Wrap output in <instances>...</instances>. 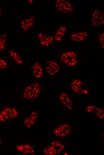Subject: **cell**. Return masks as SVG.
<instances>
[{"mask_svg":"<svg viewBox=\"0 0 104 155\" xmlns=\"http://www.w3.org/2000/svg\"><path fill=\"white\" fill-rule=\"evenodd\" d=\"M71 126L68 124H64L56 128L54 130V134L58 137H66L70 133Z\"/></svg>","mask_w":104,"mask_h":155,"instance_id":"cell-8","label":"cell"},{"mask_svg":"<svg viewBox=\"0 0 104 155\" xmlns=\"http://www.w3.org/2000/svg\"><path fill=\"white\" fill-rule=\"evenodd\" d=\"M6 35L3 34L0 36V50L3 51L6 49Z\"/></svg>","mask_w":104,"mask_h":155,"instance_id":"cell-20","label":"cell"},{"mask_svg":"<svg viewBox=\"0 0 104 155\" xmlns=\"http://www.w3.org/2000/svg\"><path fill=\"white\" fill-rule=\"evenodd\" d=\"M38 37L40 44L43 46H48L53 43V38L51 36L49 35L40 33L38 34Z\"/></svg>","mask_w":104,"mask_h":155,"instance_id":"cell-12","label":"cell"},{"mask_svg":"<svg viewBox=\"0 0 104 155\" xmlns=\"http://www.w3.org/2000/svg\"><path fill=\"white\" fill-rule=\"evenodd\" d=\"M104 33L102 32L100 34L98 35V38L99 41L101 44L103 49H104Z\"/></svg>","mask_w":104,"mask_h":155,"instance_id":"cell-22","label":"cell"},{"mask_svg":"<svg viewBox=\"0 0 104 155\" xmlns=\"http://www.w3.org/2000/svg\"><path fill=\"white\" fill-rule=\"evenodd\" d=\"M62 61L65 64L70 66H75L77 63V55L72 52L63 53L61 56Z\"/></svg>","mask_w":104,"mask_h":155,"instance_id":"cell-5","label":"cell"},{"mask_svg":"<svg viewBox=\"0 0 104 155\" xmlns=\"http://www.w3.org/2000/svg\"><path fill=\"white\" fill-rule=\"evenodd\" d=\"M60 100L62 104L69 109L72 108L73 103L67 94L65 93L61 94L59 96Z\"/></svg>","mask_w":104,"mask_h":155,"instance_id":"cell-14","label":"cell"},{"mask_svg":"<svg viewBox=\"0 0 104 155\" xmlns=\"http://www.w3.org/2000/svg\"><path fill=\"white\" fill-rule=\"evenodd\" d=\"M1 9L0 7V16L1 15Z\"/></svg>","mask_w":104,"mask_h":155,"instance_id":"cell-25","label":"cell"},{"mask_svg":"<svg viewBox=\"0 0 104 155\" xmlns=\"http://www.w3.org/2000/svg\"><path fill=\"white\" fill-rule=\"evenodd\" d=\"M59 70L58 64L53 60L48 61L45 65L46 74L49 76H53L58 72Z\"/></svg>","mask_w":104,"mask_h":155,"instance_id":"cell-6","label":"cell"},{"mask_svg":"<svg viewBox=\"0 0 104 155\" xmlns=\"http://www.w3.org/2000/svg\"><path fill=\"white\" fill-rule=\"evenodd\" d=\"M2 144V141L1 139H0V146H1Z\"/></svg>","mask_w":104,"mask_h":155,"instance_id":"cell-24","label":"cell"},{"mask_svg":"<svg viewBox=\"0 0 104 155\" xmlns=\"http://www.w3.org/2000/svg\"><path fill=\"white\" fill-rule=\"evenodd\" d=\"M104 23V15L101 11L96 10L92 14V24L93 26L99 27L102 26Z\"/></svg>","mask_w":104,"mask_h":155,"instance_id":"cell-7","label":"cell"},{"mask_svg":"<svg viewBox=\"0 0 104 155\" xmlns=\"http://www.w3.org/2000/svg\"><path fill=\"white\" fill-rule=\"evenodd\" d=\"M64 148V146L60 142L53 141L46 146L43 151L45 154L54 155L60 153Z\"/></svg>","mask_w":104,"mask_h":155,"instance_id":"cell-2","label":"cell"},{"mask_svg":"<svg viewBox=\"0 0 104 155\" xmlns=\"http://www.w3.org/2000/svg\"><path fill=\"white\" fill-rule=\"evenodd\" d=\"M16 150L19 152L25 154H33L35 153V149L29 144L18 143L16 146Z\"/></svg>","mask_w":104,"mask_h":155,"instance_id":"cell-10","label":"cell"},{"mask_svg":"<svg viewBox=\"0 0 104 155\" xmlns=\"http://www.w3.org/2000/svg\"><path fill=\"white\" fill-rule=\"evenodd\" d=\"M18 115V112L15 108L10 107H6L0 112V123L14 118Z\"/></svg>","mask_w":104,"mask_h":155,"instance_id":"cell-4","label":"cell"},{"mask_svg":"<svg viewBox=\"0 0 104 155\" xmlns=\"http://www.w3.org/2000/svg\"><path fill=\"white\" fill-rule=\"evenodd\" d=\"M38 114L35 111H32L30 112L28 117L24 121V124L27 128L31 127L35 123L37 119Z\"/></svg>","mask_w":104,"mask_h":155,"instance_id":"cell-13","label":"cell"},{"mask_svg":"<svg viewBox=\"0 0 104 155\" xmlns=\"http://www.w3.org/2000/svg\"><path fill=\"white\" fill-rule=\"evenodd\" d=\"M34 22L35 20L34 17L30 16L21 21V27L23 30H28L33 26Z\"/></svg>","mask_w":104,"mask_h":155,"instance_id":"cell-16","label":"cell"},{"mask_svg":"<svg viewBox=\"0 0 104 155\" xmlns=\"http://www.w3.org/2000/svg\"><path fill=\"white\" fill-rule=\"evenodd\" d=\"M30 71L33 76L37 79L40 78L43 74L42 66L39 62L34 63L30 67Z\"/></svg>","mask_w":104,"mask_h":155,"instance_id":"cell-11","label":"cell"},{"mask_svg":"<svg viewBox=\"0 0 104 155\" xmlns=\"http://www.w3.org/2000/svg\"><path fill=\"white\" fill-rule=\"evenodd\" d=\"M9 54L11 60L16 64L22 65L23 63V60L20 55L16 51L11 50Z\"/></svg>","mask_w":104,"mask_h":155,"instance_id":"cell-17","label":"cell"},{"mask_svg":"<svg viewBox=\"0 0 104 155\" xmlns=\"http://www.w3.org/2000/svg\"><path fill=\"white\" fill-rule=\"evenodd\" d=\"M87 111L91 114H95L100 119L104 118V110L102 108L93 105L88 106Z\"/></svg>","mask_w":104,"mask_h":155,"instance_id":"cell-15","label":"cell"},{"mask_svg":"<svg viewBox=\"0 0 104 155\" xmlns=\"http://www.w3.org/2000/svg\"><path fill=\"white\" fill-rule=\"evenodd\" d=\"M72 90L76 94H86L88 93V91L84 89L82 86V82L80 80L75 79L71 83Z\"/></svg>","mask_w":104,"mask_h":155,"instance_id":"cell-9","label":"cell"},{"mask_svg":"<svg viewBox=\"0 0 104 155\" xmlns=\"http://www.w3.org/2000/svg\"><path fill=\"white\" fill-rule=\"evenodd\" d=\"M67 27L64 26L60 27L56 30L54 36V39L57 41H60L63 39Z\"/></svg>","mask_w":104,"mask_h":155,"instance_id":"cell-19","label":"cell"},{"mask_svg":"<svg viewBox=\"0 0 104 155\" xmlns=\"http://www.w3.org/2000/svg\"><path fill=\"white\" fill-rule=\"evenodd\" d=\"M55 5L58 11L65 14L71 13L74 8L71 3L67 0H57L56 2Z\"/></svg>","mask_w":104,"mask_h":155,"instance_id":"cell-3","label":"cell"},{"mask_svg":"<svg viewBox=\"0 0 104 155\" xmlns=\"http://www.w3.org/2000/svg\"><path fill=\"white\" fill-rule=\"evenodd\" d=\"M88 34L85 32H79L72 34L71 38L75 42H80L85 40L87 38Z\"/></svg>","mask_w":104,"mask_h":155,"instance_id":"cell-18","label":"cell"},{"mask_svg":"<svg viewBox=\"0 0 104 155\" xmlns=\"http://www.w3.org/2000/svg\"><path fill=\"white\" fill-rule=\"evenodd\" d=\"M7 67V64L6 61L4 59L0 58V69L4 70Z\"/></svg>","mask_w":104,"mask_h":155,"instance_id":"cell-21","label":"cell"},{"mask_svg":"<svg viewBox=\"0 0 104 155\" xmlns=\"http://www.w3.org/2000/svg\"><path fill=\"white\" fill-rule=\"evenodd\" d=\"M41 89L40 83L35 81L27 86L25 88L22 96V98L27 101H31L36 98Z\"/></svg>","mask_w":104,"mask_h":155,"instance_id":"cell-1","label":"cell"},{"mask_svg":"<svg viewBox=\"0 0 104 155\" xmlns=\"http://www.w3.org/2000/svg\"><path fill=\"white\" fill-rule=\"evenodd\" d=\"M33 0H28V2L29 3H30H30H31L33 2Z\"/></svg>","mask_w":104,"mask_h":155,"instance_id":"cell-23","label":"cell"}]
</instances>
